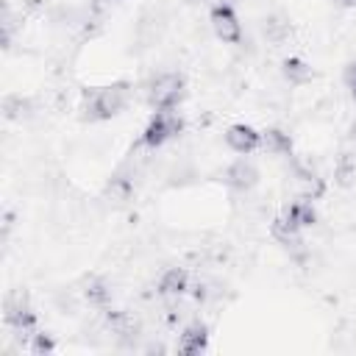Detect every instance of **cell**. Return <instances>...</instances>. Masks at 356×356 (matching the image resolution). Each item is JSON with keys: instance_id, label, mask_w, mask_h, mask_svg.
I'll use <instances>...</instances> for the list:
<instances>
[{"instance_id": "obj_10", "label": "cell", "mask_w": 356, "mask_h": 356, "mask_svg": "<svg viewBox=\"0 0 356 356\" xmlns=\"http://www.w3.org/2000/svg\"><path fill=\"white\" fill-rule=\"evenodd\" d=\"M206 348H209V328H206V323H200V320L186 323V325L181 328V334H178V353H184V356H197V353H203Z\"/></svg>"}, {"instance_id": "obj_7", "label": "cell", "mask_w": 356, "mask_h": 356, "mask_svg": "<svg viewBox=\"0 0 356 356\" xmlns=\"http://www.w3.org/2000/svg\"><path fill=\"white\" fill-rule=\"evenodd\" d=\"M222 181H225V186H231L234 192H250V189H256V184H259V170H256V164H250L248 159H236L234 164L225 167Z\"/></svg>"}, {"instance_id": "obj_4", "label": "cell", "mask_w": 356, "mask_h": 356, "mask_svg": "<svg viewBox=\"0 0 356 356\" xmlns=\"http://www.w3.org/2000/svg\"><path fill=\"white\" fill-rule=\"evenodd\" d=\"M3 323L11 331H36V312L28 300V292L14 289L3 300Z\"/></svg>"}, {"instance_id": "obj_6", "label": "cell", "mask_w": 356, "mask_h": 356, "mask_svg": "<svg viewBox=\"0 0 356 356\" xmlns=\"http://www.w3.org/2000/svg\"><path fill=\"white\" fill-rule=\"evenodd\" d=\"M225 147L231 153H239V156H248L253 153L256 147H261V134L248 125V122H236V125H228L225 131Z\"/></svg>"}, {"instance_id": "obj_9", "label": "cell", "mask_w": 356, "mask_h": 356, "mask_svg": "<svg viewBox=\"0 0 356 356\" xmlns=\"http://www.w3.org/2000/svg\"><path fill=\"white\" fill-rule=\"evenodd\" d=\"M81 298H83L86 306L103 312V309L111 306L114 289H111V284H108L103 275H86V278L81 281Z\"/></svg>"}, {"instance_id": "obj_3", "label": "cell", "mask_w": 356, "mask_h": 356, "mask_svg": "<svg viewBox=\"0 0 356 356\" xmlns=\"http://www.w3.org/2000/svg\"><path fill=\"white\" fill-rule=\"evenodd\" d=\"M181 128H184V120L178 117L175 108H159V111L147 120V125H145V131H142V145H145L147 150H159V147H164L170 139H175V136L181 134Z\"/></svg>"}, {"instance_id": "obj_18", "label": "cell", "mask_w": 356, "mask_h": 356, "mask_svg": "<svg viewBox=\"0 0 356 356\" xmlns=\"http://www.w3.org/2000/svg\"><path fill=\"white\" fill-rule=\"evenodd\" d=\"M300 234H303V231H300V228H298L295 222H289V220H286L284 214H278V217H275V220L270 222V236H273L275 242H281L284 248H286L289 242L300 239Z\"/></svg>"}, {"instance_id": "obj_21", "label": "cell", "mask_w": 356, "mask_h": 356, "mask_svg": "<svg viewBox=\"0 0 356 356\" xmlns=\"http://www.w3.org/2000/svg\"><path fill=\"white\" fill-rule=\"evenodd\" d=\"M334 3H339L342 8H356V0H334Z\"/></svg>"}, {"instance_id": "obj_19", "label": "cell", "mask_w": 356, "mask_h": 356, "mask_svg": "<svg viewBox=\"0 0 356 356\" xmlns=\"http://www.w3.org/2000/svg\"><path fill=\"white\" fill-rule=\"evenodd\" d=\"M28 353H33V356H42V353H53L56 350V342H53V334H47V331H33L31 334V339H28V348H25Z\"/></svg>"}, {"instance_id": "obj_16", "label": "cell", "mask_w": 356, "mask_h": 356, "mask_svg": "<svg viewBox=\"0 0 356 356\" xmlns=\"http://www.w3.org/2000/svg\"><path fill=\"white\" fill-rule=\"evenodd\" d=\"M334 181H337V186H342V189H348V186L356 184V153L342 150V153L337 156V161H334Z\"/></svg>"}, {"instance_id": "obj_14", "label": "cell", "mask_w": 356, "mask_h": 356, "mask_svg": "<svg viewBox=\"0 0 356 356\" xmlns=\"http://www.w3.org/2000/svg\"><path fill=\"white\" fill-rule=\"evenodd\" d=\"M284 217H286L289 222H295L300 231H306V228H312V225L317 222V209H314V203H312L309 197H300V200H292V203L284 209Z\"/></svg>"}, {"instance_id": "obj_13", "label": "cell", "mask_w": 356, "mask_h": 356, "mask_svg": "<svg viewBox=\"0 0 356 356\" xmlns=\"http://www.w3.org/2000/svg\"><path fill=\"white\" fill-rule=\"evenodd\" d=\"M281 75L289 86H306L312 78H314V70L309 61H303L300 56H289L281 61Z\"/></svg>"}, {"instance_id": "obj_8", "label": "cell", "mask_w": 356, "mask_h": 356, "mask_svg": "<svg viewBox=\"0 0 356 356\" xmlns=\"http://www.w3.org/2000/svg\"><path fill=\"white\" fill-rule=\"evenodd\" d=\"M192 289V281H189V273L184 267H167L159 281H156V292L164 298V300H175V298H184L186 292Z\"/></svg>"}, {"instance_id": "obj_11", "label": "cell", "mask_w": 356, "mask_h": 356, "mask_svg": "<svg viewBox=\"0 0 356 356\" xmlns=\"http://www.w3.org/2000/svg\"><path fill=\"white\" fill-rule=\"evenodd\" d=\"M289 178H292V186L298 189V195H300V197L317 200V197H323V192H325L323 178H320L312 167H306V164H292Z\"/></svg>"}, {"instance_id": "obj_23", "label": "cell", "mask_w": 356, "mask_h": 356, "mask_svg": "<svg viewBox=\"0 0 356 356\" xmlns=\"http://www.w3.org/2000/svg\"><path fill=\"white\" fill-rule=\"evenodd\" d=\"M192 3H203V0H192Z\"/></svg>"}, {"instance_id": "obj_20", "label": "cell", "mask_w": 356, "mask_h": 356, "mask_svg": "<svg viewBox=\"0 0 356 356\" xmlns=\"http://www.w3.org/2000/svg\"><path fill=\"white\" fill-rule=\"evenodd\" d=\"M342 86L348 89V95L356 100V61H348L342 70Z\"/></svg>"}, {"instance_id": "obj_5", "label": "cell", "mask_w": 356, "mask_h": 356, "mask_svg": "<svg viewBox=\"0 0 356 356\" xmlns=\"http://www.w3.org/2000/svg\"><path fill=\"white\" fill-rule=\"evenodd\" d=\"M209 25L214 31V36L225 44H239L242 42V22H239V14L234 11L231 3H214L211 11H209Z\"/></svg>"}, {"instance_id": "obj_1", "label": "cell", "mask_w": 356, "mask_h": 356, "mask_svg": "<svg viewBox=\"0 0 356 356\" xmlns=\"http://www.w3.org/2000/svg\"><path fill=\"white\" fill-rule=\"evenodd\" d=\"M134 100V86L128 81H114L97 89H86L83 92V120L89 122H103L117 117L122 108H128V103Z\"/></svg>"}, {"instance_id": "obj_12", "label": "cell", "mask_w": 356, "mask_h": 356, "mask_svg": "<svg viewBox=\"0 0 356 356\" xmlns=\"http://www.w3.org/2000/svg\"><path fill=\"white\" fill-rule=\"evenodd\" d=\"M259 33H261L264 42H270V44L278 47V44H284V42L289 39V33H292V22H289L286 14H281V11H270V14H264L261 22H259Z\"/></svg>"}, {"instance_id": "obj_2", "label": "cell", "mask_w": 356, "mask_h": 356, "mask_svg": "<svg viewBox=\"0 0 356 356\" xmlns=\"http://www.w3.org/2000/svg\"><path fill=\"white\" fill-rule=\"evenodd\" d=\"M184 75H178V72H159L156 78H150L147 81V86H145V97H147V103L159 111V108H175L178 103H181V97H184Z\"/></svg>"}, {"instance_id": "obj_22", "label": "cell", "mask_w": 356, "mask_h": 356, "mask_svg": "<svg viewBox=\"0 0 356 356\" xmlns=\"http://www.w3.org/2000/svg\"><path fill=\"white\" fill-rule=\"evenodd\" d=\"M348 139H350V142H356V120L350 122V134H348Z\"/></svg>"}, {"instance_id": "obj_17", "label": "cell", "mask_w": 356, "mask_h": 356, "mask_svg": "<svg viewBox=\"0 0 356 356\" xmlns=\"http://www.w3.org/2000/svg\"><path fill=\"white\" fill-rule=\"evenodd\" d=\"M31 100L28 97H22V95H6L3 97V117L6 120H11V122H22L25 117H31Z\"/></svg>"}, {"instance_id": "obj_15", "label": "cell", "mask_w": 356, "mask_h": 356, "mask_svg": "<svg viewBox=\"0 0 356 356\" xmlns=\"http://www.w3.org/2000/svg\"><path fill=\"white\" fill-rule=\"evenodd\" d=\"M261 150L267 156H289L292 150V136L281 128H264L261 131Z\"/></svg>"}]
</instances>
